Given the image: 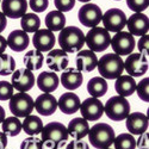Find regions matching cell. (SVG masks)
I'll return each mask as SVG.
<instances>
[{"label": "cell", "mask_w": 149, "mask_h": 149, "mask_svg": "<svg viewBox=\"0 0 149 149\" xmlns=\"http://www.w3.org/2000/svg\"><path fill=\"white\" fill-rule=\"evenodd\" d=\"M128 32L132 36L141 37L146 33H148L149 30V20L148 17L143 13H134L127 19Z\"/></svg>", "instance_id": "16"}, {"label": "cell", "mask_w": 149, "mask_h": 149, "mask_svg": "<svg viewBox=\"0 0 149 149\" xmlns=\"http://www.w3.org/2000/svg\"><path fill=\"white\" fill-rule=\"evenodd\" d=\"M1 127L3 132H5L7 136H11V137H15V136H18L22 131V122L18 117L11 116L3 120Z\"/></svg>", "instance_id": "32"}, {"label": "cell", "mask_w": 149, "mask_h": 149, "mask_svg": "<svg viewBox=\"0 0 149 149\" xmlns=\"http://www.w3.org/2000/svg\"><path fill=\"white\" fill-rule=\"evenodd\" d=\"M20 149H43L42 140L36 136H30L20 143Z\"/></svg>", "instance_id": "36"}, {"label": "cell", "mask_w": 149, "mask_h": 149, "mask_svg": "<svg viewBox=\"0 0 149 149\" xmlns=\"http://www.w3.org/2000/svg\"><path fill=\"white\" fill-rule=\"evenodd\" d=\"M149 0H127V6L135 13H142L148 8Z\"/></svg>", "instance_id": "37"}, {"label": "cell", "mask_w": 149, "mask_h": 149, "mask_svg": "<svg viewBox=\"0 0 149 149\" xmlns=\"http://www.w3.org/2000/svg\"><path fill=\"white\" fill-rule=\"evenodd\" d=\"M20 26L22 30L25 31L26 33H35L37 30L41 28V19L40 17L35 13H25L20 18Z\"/></svg>", "instance_id": "31"}, {"label": "cell", "mask_w": 149, "mask_h": 149, "mask_svg": "<svg viewBox=\"0 0 149 149\" xmlns=\"http://www.w3.org/2000/svg\"><path fill=\"white\" fill-rule=\"evenodd\" d=\"M103 25L104 29L109 32H119L125 28L127 16L119 8H109L105 13H103Z\"/></svg>", "instance_id": "10"}, {"label": "cell", "mask_w": 149, "mask_h": 149, "mask_svg": "<svg viewBox=\"0 0 149 149\" xmlns=\"http://www.w3.org/2000/svg\"><path fill=\"white\" fill-rule=\"evenodd\" d=\"M6 118V116H5V110H4V107L0 105V123H3V120Z\"/></svg>", "instance_id": "47"}, {"label": "cell", "mask_w": 149, "mask_h": 149, "mask_svg": "<svg viewBox=\"0 0 149 149\" xmlns=\"http://www.w3.org/2000/svg\"><path fill=\"white\" fill-rule=\"evenodd\" d=\"M137 91V95L141 100H143L144 103L149 102V78H144L142 79L139 84H136V90Z\"/></svg>", "instance_id": "35"}, {"label": "cell", "mask_w": 149, "mask_h": 149, "mask_svg": "<svg viewBox=\"0 0 149 149\" xmlns=\"http://www.w3.org/2000/svg\"><path fill=\"white\" fill-rule=\"evenodd\" d=\"M84 82V75L77 68H66L61 74V85L69 91L79 88Z\"/></svg>", "instance_id": "22"}, {"label": "cell", "mask_w": 149, "mask_h": 149, "mask_svg": "<svg viewBox=\"0 0 149 149\" xmlns=\"http://www.w3.org/2000/svg\"><path fill=\"white\" fill-rule=\"evenodd\" d=\"M8 107L11 113L18 118H25L32 113L35 109V102L30 94L26 92H18L11 97L8 102Z\"/></svg>", "instance_id": "6"}, {"label": "cell", "mask_w": 149, "mask_h": 149, "mask_svg": "<svg viewBox=\"0 0 149 149\" xmlns=\"http://www.w3.org/2000/svg\"><path fill=\"white\" fill-rule=\"evenodd\" d=\"M149 136L148 132H143L142 135H140V139L136 142V147L139 149H149Z\"/></svg>", "instance_id": "43"}, {"label": "cell", "mask_w": 149, "mask_h": 149, "mask_svg": "<svg viewBox=\"0 0 149 149\" xmlns=\"http://www.w3.org/2000/svg\"><path fill=\"white\" fill-rule=\"evenodd\" d=\"M115 149H136V140L131 134H119L115 137Z\"/></svg>", "instance_id": "33"}, {"label": "cell", "mask_w": 149, "mask_h": 149, "mask_svg": "<svg viewBox=\"0 0 149 149\" xmlns=\"http://www.w3.org/2000/svg\"><path fill=\"white\" fill-rule=\"evenodd\" d=\"M5 149H6V148H5Z\"/></svg>", "instance_id": "52"}, {"label": "cell", "mask_w": 149, "mask_h": 149, "mask_svg": "<svg viewBox=\"0 0 149 149\" xmlns=\"http://www.w3.org/2000/svg\"><path fill=\"white\" fill-rule=\"evenodd\" d=\"M103 12L102 8L95 4L87 3L80 7L78 12V19L79 22L86 28H94L98 26L99 23L102 22Z\"/></svg>", "instance_id": "9"}, {"label": "cell", "mask_w": 149, "mask_h": 149, "mask_svg": "<svg viewBox=\"0 0 149 149\" xmlns=\"http://www.w3.org/2000/svg\"><path fill=\"white\" fill-rule=\"evenodd\" d=\"M85 43L88 47V50L93 53H102L109 48L111 43L110 32L104 28L94 26L85 35Z\"/></svg>", "instance_id": "7"}, {"label": "cell", "mask_w": 149, "mask_h": 149, "mask_svg": "<svg viewBox=\"0 0 149 149\" xmlns=\"http://www.w3.org/2000/svg\"><path fill=\"white\" fill-rule=\"evenodd\" d=\"M104 113L111 120H124L130 113V103L127 100V98L120 95L111 97L104 105Z\"/></svg>", "instance_id": "5"}, {"label": "cell", "mask_w": 149, "mask_h": 149, "mask_svg": "<svg viewBox=\"0 0 149 149\" xmlns=\"http://www.w3.org/2000/svg\"><path fill=\"white\" fill-rule=\"evenodd\" d=\"M0 3H1V0H0Z\"/></svg>", "instance_id": "51"}, {"label": "cell", "mask_w": 149, "mask_h": 149, "mask_svg": "<svg viewBox=\"0 0 149 149\" xmlns=\"http://www.w3.org/2000/svg\"><path fill=\"white\" fill-rule=\"evenodd\" d=\"M81 116L87 122H95L100 119L104 113V105L98 98H87L80 104Z\"/></svg>", "instance_id": "13"}, {"label": "cell", "mask_w": 149, "mask_h": 149, "mask_svg": "<svg viewBox=\"0 0 149 149\" xmlns=\"http://www.w3.org/2000/svg\"><path fill=\"white\" fill-rule=\"evenodd\" d=\"M90 143L97 149L110 148L115 140V130L113 128L106 123H97L88 130Z\"/></svg>", "instance_id": "4"}, {"label": "cell", "mask_w": 149, "mask_h": 149, "mask_svg": "<svg viewBox=\"0 0 149 149\" xmlns=\"http://www.w3.org/2000/svg\"><path fill=\"white\" fill-rule=\"evenodd\" d=\"M11 85L18 92H28L35 85V75L33 73L26 68L16 69L11 75Z\"/></svg>", "instance_id": "12"}, {"label": "cell", "mask_w": 149, "mask_h": 149, "mask_svg": "<svg viewBox=\"0 0 149 149\" xmlns=\"http://www.w3.org/2000/svg\"><path fill=\"white\" fill-rule=\"evenodd\" d=\"M1 10L6 18H12V19L22 18L26 13L28 1L26 0H3Z\"/></svg>", "instance_id": "17"}, {"label": "cell", "mask_w": 149, "mask_h": 149, "mask_svg": "<svg viewBox=\"0 0 149 149\" xmlns=\"http://www.w3.org/2000/svg\"><path fill=\"white\" fill-rule=\"evenodd\" d=\"M80 98L73 92L63 93L57 100V107L65 115H73L80 109Z\"/></svg>", "instance_id": "21"}, {"label": "cell", "mask_w": 149, "mask_h": 149, "mask_svg": "<svg viewBox=\"0 0 149 149\" xmlns=\"http://www.w3.org/2000/svg\"><path fill=\"white\" fill-rule=\"evenodd\" d=\"M88 130H90V124L82 117H78V118L72 119L67 127L68 135L70 137H73L75 141H80L84 137H86L88 134Z\"/></svg>", "instance_id": "24"}, {"label": "cell", "mask_w": 149, "mask_h": 149, "mask_svg": "<svg viewBox=\"0 0 149 149\" xmlns=\"http://www.w3.org/2000/svg\"><path fill=\"white\" fill-rule=\"evenodd\" d=\"M55 35L53 31L48 29H40L37 30L32 37V44L36 50L41 53L50 52L55 45Z\"/></svg>", "instance_id": "14"}, {"label": "cell", "mask_w": 149, "mask_h": 149, "mask_svg": "<svg viewBox=\"0 0 149 149\" xmlns=\"http://www.w3.org/2000/svg\"><path fill=\"white\" fill-rule=\"evenodd\" d=\"M75 63H77V69L79 72H92L97 68L98 65V57L95 53L91 50H80L77 54L75 57Z\"/></svg>", "instance_id": "20"}, {"label": "cell", "mask_w": 149, "mask_h": 149, "mask_svg": "<svg viewBox=\"0 0 149 149\" xmlns=\"http://www.w3.org/2000/svg\"><path fill=\"white\" fill-rule=\"evenodd\" d=\"M29 5H30V8L33 12L41 13V12H44L48 8L49 0H30Z\"/></svg>", "instance_id": "40"}, {"label": "cell", "mask_w": 149, "mask_h": 149, "mask_svg": "<svg viewBox=\"0 0 149 149\" xmlns=\"http://www.w3.org/2000/svg\"><path fill=\"white\" fill-rule=\"evenodd\" d=\"M6 25H7V18L3 12L0 11V33L6 29Z\"/></svg>", "instance_id": "44"}, {"label": "cell", "mask_w": 149, "mask_h": 149, "mask_svg": "<svg viewBox=\"0 0 149 149\" xmlns=\"http://www.w3.org/2000/svg\"><path fill=\"white\" fill-rule=\"evenodd\" d=\"M125 127L131 135H142L148 129V117L142 112L129 113L125 118Z\"/></svg>", "instance_id": "18"}, {"label": "cell", "mask_w": 149, "mask_h": 149, "mask_svg": "<svg viewBox=\"0 0 149 149\" xmlns=\"http://www.w3.org/2000/svg\"><path fill=\"white\" fill-rule=\"evenodd\" d=\"M110 45L112 47L115 54L119 56H127L134 52L136 41L134 36L128 31H119L116 32L113 37H111Z\"/></svg>", "instance_id": "8"}, {"label": "cell", "mask_w": 149, "mask_h": 149, "mask_svg": "<svg viewBox=\"0 0 149 149\" xmlns=\"http://www.w3.org/2000/svg\"><path fill=\"white\" fill-rule=\"evenodd\" d=\"M43 62H44V56L43 53L38 52V50H30L25 54L23 58V63L25 66L26 69L33 72V70H38L42 68L43 66Z\"/></svg>", "instance_id": "29"}, {"label": "cell", "mask_w": 149, "mask_h": 149, "mask_svg": "<svg viewBox=\"0 0 149 149\" xmlns=\"http://www.w3.org/2000/svg\"><path fill=\"white\" fill-rule=\"evenodd\" d=\"M55 7L60 12H69L75 6V0H54Z\"/></svg>", "instance_id": "39"}, {"label": "cell", "mask_w": 149, "mask_h": 149, "mask_svg": "<svg viewBox=\"0 0 149 149\" xmlns=\"http://www.w3.org/2000/svg\"><path fill=\"white\" fill-rule=\"evenodd\" d=\"M6 48H7V42H6V40H5V37L0 35V54L5 53Z\"/></svg>", "instance_id": "46"}, {"label": "cell", "mask_w": 149, "mask_h": 149, "mask_svg": "<svg viewBox=\"0 0 149 149\" xmlns=\"http://www.w3.org/2000/svg\"><path fill=\"white\" fill-rule=\"evenodd\" d=\"M36 82L43 93H52L57 90L60 79L55 72H42L37 78Z\"/></svg>", "instance_id": "25"}, {"label": "cell", "mask_w": 149, "mask_h": 149, "mask_svg": "<svg viewBox=\"0 0 149 149\" xmlns=\"http://www.w3.org/2000/svg\"><path fill=\"white\" fill-rule=\"evenodd\" d=\"M6 42H7V47L11 48V50H13L16 53H20L29 47L30 38L25 31L13 30L12 32H10Z\"/></svg>", "instance_id": "23"}, {"label": "cell", "mask_w": 149, "mask_h": 149, "mask_svg": "<svg viewBox=\"0 0 149 149\" xmlns=\"http://www.w3.org/2000/svg\"><path fill=\"white\" fill-rule=\"evenodd\" d=\"M115 90L120 97H130L134 94L136 90V81L130 75H119L117 79H115Z\"/></svg>", "instance_id": "26"}, {"label": "cell", "mask_w": 149, "mask_h": 149, "mask_svg": "<svg viewBox=\"0 0 149 149\" xmlns=\"http://www.w3.org/2000/svg\"><path fill=\"white\" fill-rule=\"evenodd\" d=\"M65 149H90V146L87 142H79V141H70L67 142Z\"/></svg>", "instance_id": "42"}, {"label": "cell", "mask_w": 149, "mask_h": 149, "mask_svg": "<svg viewBox=\"0 0 149 149\" xmlns=\"http://www.w3.org/2000/svg\"><path fill=\"white\" fill-rule=\"evenodd\" d=\"M137 47H139L140 54L148 58V49H149V35L148 33L141 36V38L137 43Z\"/></svg>", "instance_id": "41"}, {"label": "cell", "mask_w": 149, "mask_h": 149, "mask_svg": "<svg viewBox=\"0 0 149 149\" xmlns=\"http://www.w3.org/2000/svg\"><path fill=\"white\" fill-rule=\"evenodd\" d=\"M35 109L42 116H52L57 109V100L50 93L40 94L35 100Z\"/></svg>", "instance_id": "19"}, {"label": "cell", "mask_w": 149, "mask_h": 149, "mask_svg": "<svg viewBox=\"0 0 149 149\" xmlns=\"http://www.w3.org/2000/svg\"><path fill=\"white\" fill-rule=\"evenodd\" d=\"M58 44L61 49L67 54L78 53L85 44V33L80 28L77 26H65L60 31Z\"/></svg>", "instance_id": "2"}, {"label": "cell", "mask_w": 149, "mask_h": 149, "mask_svg": "<svg viewBox=\"0 0 149 149\" xmlns=\"http://www.w3.org/2000/svg\"><path fill=\"white\" fill-rule=\"evenodd\" d=\"M16 70V61L8 54H0V75H11Z\"/></svg>", "instance_id": "34"}, {"label": "cell", "mask_w": 149, "mask_h": 149, "mask_svg": "<svg viewBox=\"0 0 149 149\" xmlns=\"http://www.w3.org/2000/svg\"><path fill=\"white\" fill-rule=\"evenodd\" d=\"M107 82L106 79L102 77H95L92 78L87 82V92L93 97V98H102L106 94L107 92Z\"/></svg>", "instance_id": "28"}, {"label": "cell", "mask_w": 149, "mask_h": 149, "mask_svg": "<svg viewBox=\"0 0 149 149\" xmlns=\"http://www.w3.org/2000/svg\"><path fill=\"white\" fill-rule=\"evenodd\" d=\"M41 135L43 149H57L62 142L68 141L69 139L67 128L58 122L48 123L47 125L43 127Z\"/></svg>", "instance_id": "1"}, {"label": "cell", "mask_w": 149, "mask_h": 149, "mask_svg": "<svg viewBox=\"0 0 149 149\" xmlns=\"http://www.w3.org/2000/svg\"><path fill=\"white\" fill-rule=\"evenodd\" d=\"M124 69L132 78L144 75L148 70V58L140 53H131L124 61Z\"/></svg>", "instance_id": "11"}, {"label": "cell", "mask_w": 149, "mask_h": 149, "mask_svg": "<svg viewBox=\"0 0 149 149\" xmlns=\"http://www.w3.org/2000/svg\"><path fill=\"white\" fill-rule=\"evenodd\" d=\"M97 68L99 70V74L104 79L115 80L124 70V61L122 57L115 53L105 54L98 60Z\"/></svg>", "instance_id": "3"}, {"label": "cell", "mask_w": 149, "mask_h": 149, "mask_svg": "<svg viewBox=\"0 0 149 149\" xmlns=\"http://www.w3.org/2000/svg\"><path fill=\"white\" fill-rule=\"evenodd\" d=\"M79 1H81V3H85V4H87V3H90L91 0H79Z\"/></svg>", "instance_id": "48"}, {"label": "cell", "mask_w": 149, "mask_h": 149, "mask_svg": "<svg viewBox=\"0 0 149 149\" xmlns=\"http://www.w3.org/2000/svg\"><path fill=\"white\" fill-rule=\"evenodd\" d=\"M45 63L53 72H61L68 68L69 65V57L66 52L62 49H52L48 52L45 57Z\"/></svg>", "instance_id": "15"}, {"label": "cell", "mask_w": 149, "mask_h": 149, "mask_svg": "<svg viewBox=\"0 0 149 149\" xmlns=\"http://www.w3.org/2000/svg\"><path fill=\"white\" fill-rule=\"evenodd\" d=\"M66 25V17L63 12H60L57 10L49 12L45 17V26L48 30L53 32L55 31H61Z\"/></svg>", "instance_id": "27"}, {"label": "cell", "mask_w": 149, "mask_h": 149, "mask_svg": "<svg viewBox=\"0 0 149 149\" xmlns=\"http://www.w3.org/2000/svg\"><path fill=\"white\" fill-rule=\"evenodd\" d=\"M7 147V135L0 131V149H5Z\"/></svg>", "instance_id": "45"}, {"label": "cell", "mask_w": 149, "mask_h": 149, "mask_svg": "<svg viewBox=\"0 0 149 149\" xmlns=\"http://www.w3.org/2000/svg\"><path fill=\"white\" fill-rule=\"evenodd\" d=\"M105 149H111V148H105Z\"/></svg>", "instance_id": "49"}, {"label": "cell", "mask_w": 149, "mask_h": 149, "mask_svg": "<svg viewBox=\"0 0 149 149\" xmlns=\"http://www.w3.org/2000/svg\"><path fill=\"white\" fill-rule=\"evenodd\" d=\"M13 86L8 81H0V100H10L13 95Z\"/></svg>", "instance_id": "38"}, {"label": "cell", "mask_w": 149, "mask_h": 149, "mask_svg": "<svg viewBox=\"0 0 149 149\" xmlns=\"http://www.w3.org/2000/svg\"><path fill=\"white\" fill-rule=\"evenodd\" d=\"M22 129L24 132L30 135V136H36L41 134L43 129V122L38 116H32L29 115L25 117L24 122L22 123Z\"/></svg>", "instance_id": "30"}, {"label": "cell", "mask_w": 149, "mask_h": 149, "mask_svg": "<svg viewBox=\"0 0 149 149\" xmlns=\"http://www.w3.org/2000/svg\"><path fill=\"white\" fill-rule=\"evenodd\" d=\"M116 1H119V0H116Z\"/></svg>", "instance_id": "50"}]
</instances>
